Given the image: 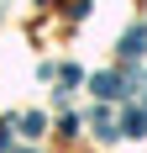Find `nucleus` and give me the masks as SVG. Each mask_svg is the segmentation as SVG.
<instances>
[{
    "instance_id": "1",
    "label": "nucleus",
    "mask_w": 147,
    "mask_h": 153,
    "mask_svg": "<svg viewBox=\"0 0 147 153\" xmlns=\"http://www.w3.org/2000/svg\"><path fill=\"white\" fill-rule=\"evenodd\" d=\"M116 132H121V137H142V132H147V111H126V116L116 122Z\"/></svg>"
},
{
    "instance_id": "2",
    "label": "nucleus",
    "mask_w": 147,
    "mask_h": 153,
    "mask_svg": "<svg viewBox=\"0 0 147 153\" xmlns=\"http://www.w3.org/2000/svg\"><path fill=\"white\" fill-rule=\"evenodd\" d=\"M121 53H126V58H142V53H147V27H132V32H126V37H121Z\"/></svg>"
},
{
    "instance_id": "3",
    "label": "nucleus",
    "mask_w": 147,
    "mask_h": 153,
    "mask_svg": "<svg viewBox=\"0 0 147 153\" xmlns=\"http://www.w3.org/2000/svg\"><path fill=\"white\" fill-rule=\"evenodd\" d=\"M95 90H100L105 100H116V95H126V85H121L116 74H95Z\"/></svg>"
},
{
    "instance_id": "4",
    "label": "nucleus",
    "mask_w": 147,
    "mask_h": 153,
    "mask_svg": "<svg viewBox=\"0 0 147 153\" xmlns=\"http://www.w3.org/2000/svg\"><path fill=\"white\" fill-rule=\"evenodd\" d=\"M16 127H21L26 137H37V132H42V127H47V116H37V111H32V116H21V122H16Z\"/></svg>"
},
{
    "instance_id": "5",
    "label": "nucleus",
    "mask_w": 147,
    "mask_h": 153,
    "mask_svg": "<svg viewBox=\"0 0 147 153\" xmlns=\"http://www.w3.org/2000/svg\"><path fill=\"white\" fill-rule=\"evenodd\" d=\"M21 153H32V148H21Z\"/></svg>"
}]
</instances>
